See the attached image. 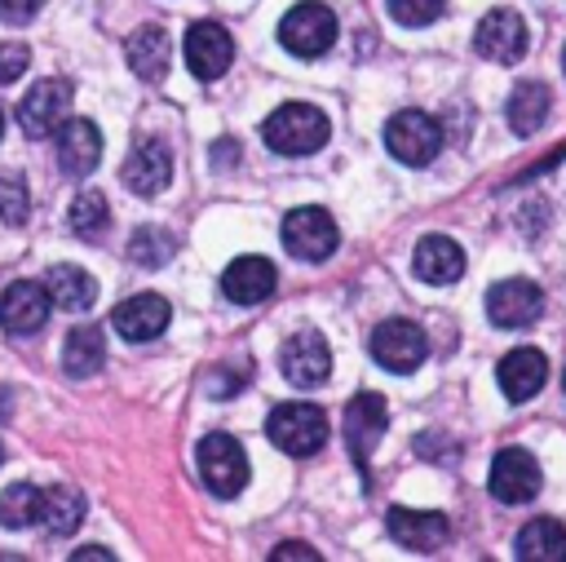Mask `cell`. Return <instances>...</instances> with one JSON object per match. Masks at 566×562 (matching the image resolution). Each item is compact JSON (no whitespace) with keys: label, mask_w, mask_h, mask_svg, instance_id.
<instances>
[{"label":"cell","mask_w":566,"mask_h":562,"mask_svg":"<svg viewBox=\"0 0 566 562\" xmlns=\"http://www.w3.org/2000/svg\"><path fill=\"white\" fill-rule=\"evenodd\" d=\"M385 425H389V407H385V398L371 394V389L358 394V398L345 407V443H349V456H354V465L363 469V478H367V460H371V451H376Z\"/></svg>","instance_id":"obj_12"},{"label":"cell","mask_w":566,"mask_h":562,"mask_svg":"<svg viewBox=\"0 0 566 562\" xmlns=\"http://www.w3.org/2000/svg\"><path fill=\"white\" fill-rule=\"evenodd\" d=\"M279 44L296 58H323L336 44V13L318 0H301L279 22Z\"/></svg>","instance_id":"obj_3"},{"label":"cell","mask_w":566,"mask_h":562,"mask_svg":"<svg viewBox=\"0 0 566 562\" xmlns=\"http://www.w3.org/2000/svg\"><path fill=\"white\" fill-rule=\"evenodd\" d=\"M40 504H44V491L31 487V482H13L0 491V527L18 531V527H31L40 522Z\"/></svg>","instance_id":"obj_30"},{"label":"cell","mask_w":566,"mask_h":562,"mask_svg":"<svg viewBox=\"0 0 566 562\" xmlns=\"http://www.w3.org/2000/svg\"><path fill=\"white\" fill-rule=\"evenodd\" d=\"M71 558H75V562H88V558H102V562H111L115 553H111V549H102V544H84V549H75Z\"/></svg>","instance_id":"obj_37"},{"label":"cell","mask_w":566,"mask_h":562,"mask_svg":"<svg viewBox=\"0 0 566 562\" xmlns=\"http://www.w3.org/2000/svg\"><path fill=\"white\" fill-rule=\"evenodd\" d=\"M327 133H332L327 115L318 106H310V102H283L261 124L265 146L279 150V155H314L327 142Z\"/></svg>","instance_id":"obj_1"},{"label":"cell","mask_w":566,"mask_h":562,"mask_svg":"<svg viewBox=\"0 0 566 562\" xmlns=\"http://www.w3.org/2000/svg\"><path fill=\"white\" fill-rule=\"evenodd\" d=\"M119 177H124V186H128L133 195H142V199L159 195V190L168 186V177H172V155H168V146H164L159 137L137 142V146L128 150Z\"/></svg>","instance_id":"obj_17"},{"label":"cell","mask_w":566,"mask_h":562,"mask_svg":"<svg viewBox=\"0 0 566 562\" xmlns=\"http://www.w3.org/2000/svg\"><path fill=\"white\" fill-rule=\"evenodd\" d=\"M27 66H31V49L27 44H0V84H13Z\"/></svg>","instance_id":"obj_34"},{"label":"cell","mask_w":566,"mask_h":562,"mask_svg":"<svg viewBox=\"0 0 566 562\" xmlns=\"http://www.w3.org/2000/svg\"><path fill=\"white\" fill-rule=\"evenodd\" d=\"M66 221H71V230H75L80 239H102L106 226H111V204H106V195H102V190H80V195L71 199Z\"/></svg>","instance_id":"obj_29"},{"label":"cell","mask_w":566,"mask_h":562,"mask_svg":"<svg viewBox=\"0 0 566 562\" xmlns=\"http://www.w3.org/2000/svg\"><path fill=\"white\" fill-rule=\"evenodd\" d=\"M44 288H49L53 305L66 310V314H84V310L97 301V283H93V274L80 270V266H49Z\"/></svg>","instance_id":"obj_24"},{"label":"cell","mask_w":566,"mask_h":562,"mask_svg":"<svg viewBox=\"0 0 566 562\" xmlns=\"http://www.w3.org/2000/svg\"><path fill=\"white\" fill-rule=\"evenodd\" d=\"M500 389H504V398L509 403H526V398H535L539 389H544V381H548V358L535 350V345H517V350H509L504 358H500Z\"/></svg>","instance_id":"obj_19"},{"label":"cell","mask_w":566,"mask_h":562,"mask_svg":"<svg viewBox=\"0 0 566 562\" xmlns=\"http://www.w3.org/2000/svg\"><path fill=\"white\" fill-rule=\"evenodd\" d=\"M486 487H491V496H495L500 504H526V500H535L539 487H544L539 460H535L526 447H504V451H495V460H491Z\"/></svg>","instance_id":"obj_9"},{"label":"cell","mask_w":566,"mask_h":562,"mask_svg":"<svg viewBox=\"0 0 566 562\" xmlns=\"http://www.w3.org/2000/svg\"><path fill=\"white\" fill-rule=\"evenodd\" d=\"M385 146L398 164L407 168H424L433 164V155L442 150V124L424 111H398L389 124H385Z\"/></svg>","instance_id":"obj_4"},{"label":"cell","mask_w":566,"mask_h":562,"mask_svg":"<svg viewBox=\"0 0 566 562\" xmlns=\"http://www.w3.org/2000/svg\"><path fill=\"white\" fill-rule=\"evenodd\" d=\"M562 389H566V372H562Z\"/></svg>","instance_id":"obj_40"},{"label":"cell","mask_w":566,"mask_h":562,"mask_svg":"<svg viewBox=\"0 0 566 562\" xmlns=\"http://www.w3.org/2000/svg\"><path fill=\"white\" fill-rule=\"evenodd\" d=\"M80 522H84V496L75 487H49L40 504V527L62 540V535H75Z\"/></svg>","instance_id":"obj_28"},{"label":"cell","mask_w":566,"mask_h":562,"mask_svg":"<svg viewBox=\"0 0 566 562\" xmlns=\"http://www.w3.org/2000/svg\"><path fill=\"white\" fill-rule=\"evenodd\" d=\"M274 283H279V270L265 257H239L221 274V292L234 305H261L274 292Z\"/></svg>","instance_id":"obj_21"},{"label":"cell","mask_w":566,"mask_h":562,"mask_svg":"<svg viewBox=\"0 0 566 562\" xmlns=\"http://www.w3.org/2000/svg\"><path fill=\"white\" fill-rule=\"evenodd\" d=\"M195 456H199V478H203V487L212 496L230 500V496L243 491V482H248V456H243V447L230 434L199 438V451Z\"/></svg>","instance_id":"obj_6"},{"label":"cell","mask_w":566,"mask_h":562,"mask_svg":"<svg viewBox=\"0 0 566 562\" xmlns=\"http://www.w3.org/2000/svg\"><path fill=\"white\" fill-rule=\"evenodd\" d=\"M31 212V199H27V181L9 168H0V221L9 226H22Z\"/></svg>","instance_id":"obj_32"},{"label":"cell","mask_w":566,"mask_h":562,"mask_svg":"<svg viewBox=\"0 0 566 562\" xmlns=\"http://www.w3.org/2000/svg\"><path fill=\"white\" fill-rule=\"evenodd\" d=\"M544 314V292L531 279H500L486 288V319L504 332H522Z\"/></svg>","instance_id":"obj_8"},{"label":"cell","mask_w":566,"mask_h":562,"mask_svg":"<svg viewBox=\"0 0 566 562\" xmlns=\"http://www.w3.org/2000/svg\"><path fill=\"white\" fill-rule=\"evenodd\" d=\"M71 97L75 89L66 80H35L18 106V124L27 137H49L62 128V119L71 115Z\"/></svg>","instance_id":"obj_11"},{"label":"cell","mask_w":566,"mask_h":562,"mask_svg":"<svg viewBox=\"0 0 566 562\" xmlns=\"http://www.w3.org/2000/svg\"><path fill=\"white\" fill-rule=\"evenodd\" d=\"M270 558H274V562H283V558H310V562H318V549H310V544H296V540H292V544H274V549H270Z\"/></svg>","instance_id":"obj_36"},{"label":"cell","mask_w":566,"mask_h":562,"mask_svg":"<svg viewBox=\"0 0 566 562\" xmlns=\"http://www.w3.org/2000/svg\"><path fill=\"white\" fill-rule=\"evenodd\" d=\"M0 137H4V111H0Z\"/></svg>","instance_id":"obj_39"},{"label":"cell","mask_w":566,"mask_h":562,"mask_svg":"<svg viewBox=\"0 0 566 562\" xmlns=\"http://www.w3.org/2000/svg\"><path fill=\"white\" fill-rule=\"evenodd\" d=\"M416 279L424 283H455L464 274V248L447 235H424L416 243V261H411Z\"/></svg>","instance_id":"obj_22"},{"label":"cell","mask_w":566,"mask_h":562,"mask_svg":"<svg viewBox=\"0 0 566 562\" xmlns=\"http://www.w3.org/2000/svg\"><path fill=\"white\" fill-rule=\"evenodd\" d=\"M279 372L296 385V389H314L332 376V345L323 341V332L301 327L279 345Z\"/></svg>","instance_id":"obj_7"},{"label":"cell","mask_w":566,"mask_h":562,"mask_svg":"<svg viewBox=\"0 0 566 562\" xmlns=\"http://www.w3.org/2000/svg\"><path fill=\"white\" fill-rule=\"evenodd\" d=\"M102 363H106V341H102V332H97V327H71L66 341H62V372L75 376V381H84V376L102 372Z\"/></svg>","instance_id":"obj_27"},{"label":"cell","mask_w":566,"mask_h":562,"mask_svg":"<svg viewBox=\"0 0 566 562\" xmlns=\"http://www.w3.org/2000/svg\"><path fill=\"white\" fill-rule=\"evenodd\" d=\"M49 305H53V296H49L44 283L18 279V283H9V288L0 292V323H4V332H13V336H31V332L44 327Z\"/></svg>","instance_id":"obj_16"},{"label":"cell","mask_w":566,"mask_h":562,"mask_svg":"<svg viewBox=\"0 0 566 562\" xmlns=\"http://www.w3.org/2000/svg\"><path fill=\"white\" fill-rule=\"evenodd\" d=\"M168 319H172V305L159 292H137L111 310V327L124 341H155L168 327Z\"/></svg>","instance_id":"obj_18"},{"label":"cell","mask_w":566,"mask_h":562,"mask_svg":"<svg viewBox=\"0 0 566 562\" xmlns=\"http://www.w3.org/2000/svg\"><path fill=\"white\" fill-rule=\"evenodd\" d=\"M513 549L522 562H566V527L557 518H531Z\"/></svg>","instance_id":"obj_25"},{"label":"cell","mask_w":566,"mask_h":562,"mask_svg":"<svg viewBox=\"0 0 566 562\" xmlns=\"http://www.w3.org/2000/svg\"><path fill=\"white\" fill-rule=\"evenodd\" d=\"M385 527L389 535L411 549V553H429V549H442L451 540V522L447 513H433V509H407V504H394L385 513Z\"/></svg>","instance_id":"obj_15"},{"label":"cell","mask_w":566,"mask_h":562,"mask_svg":"<svg viewBox=\"0 0 566 562\" xmlns=\"http://www.w3.org/2000/svg\"><path fill=\"white\" fill-rule=\"evenodd\" d=\"M40 0H0V22L4 27H27L35 18Z\"/></svg>","instance_id":"obj_35"},{"label":"cell","mask_w":566,"mask_h":562,"mask_svg":"<svg viewBox=\"0 0 566 562\" xmlns=\"http://www.w3.org/2000/svg\"><path fill=\"white\" fill-rule=\"evenodd\" d=\"M234 62V40L221 22H195L186 31V66L195 80H217Z\"/></svg>","instance_id":"obj_14"},{"label":"cell","mask_w":566,"mask_h":562,"mask_svg":"<svg viewBox=\"0 0 566 562\" xmlns=\"http://www.w3.org/2000/svg\"><path fill=\"white\" fill-rule=\"evenodd\" d=\"M442 9H447V0H389L394 22H402V27H429L442 18Z\"/></svg>","instance_id":"obj_33"},{"label":"cell","mask_w":566,"mask_h":562,"mask_svg":"<svg viewBox=\"0 0 566 562\" xmlns=\"http://www.w3.org/2000/svg\"><path fill=\"white\" fill-rule=\"evenodd\" d=\"M336 221L327 208L318 204H301L283 217V248L296 257V261H327L336 252Z\"/></svg>","instance_id":"obj_5"},{"label":"cell","mask_w":566,"mask_h":562,"mask_svg":"<svg viewBox=\"0 0 566 562\" xmlns=\"http://www.w3.org/2000/svg\"><path fill=\"white\" fill-rule=\"evenodd\" d=\"M212 150H217V155H212V159H217V164H234V159H239V155H234V150H239V146H234V142H230V137H221V142H217V146H212Z\"/></svg>","instance_id":"obj_38"},{"label":"cell","mask_w":566,"mask_h":562,"mask_svg":"<svg viewBox=\"0 0 566 562\" xmlns=\"http://www.w3.org/2000/svg\"><path fill=\"white\" fill-rule=\"evenodd\" d=\"M168 62H172V44H168V31L164 27H137L128 35V66L137 80H164L168 75Z\"/></svg>","instance_id":"obj_23"},{"label":"cell","mask_w":566,"mask_h":562,"mask_svg":"<svg viewBox=\"0 0 566 562\" xmlns=\"http://www.w3.org/2000/svg\"><path fill=\"white\" fill-rule=\"evenodd\" d=\"M0 460H4V447H0Z\"/></svg>","instance_id":"obj_41"},{"label":"cell","mask_w":566,"mask_h":562,"mask_svg":"<svg viewBox=\"0 0 566 562\" xmlns=\"http://www.w3.org/2000/svg\"><path fill=\"white\" fill-rule=\"evenodd\" d=\"M97 159H102V133H97V124L66 115L62 128H57V164H62V173L66 177H88L97 168Z\"/></svg>","instance_id":"obj_20"},{"label":"cell","mask_w":566,"mask_h":562,"mask_svg":"<svg viewBox=\"0 0 566 562\" xmlns=\"http://www.w3.org/2000/svg\"><path fill=\"white\" fill-rule=\"evenodd\" d=\"M473 44H478V53H482L486 62H500V66L522 62V53H526V22H522V13H513V9H491V13L478 22Z\"/></svg>","instance_id":"obj_13"},{"label":"cell","mask_w":566,"mask_h":562,"mask_svg":"<svg viewBox=\"0 0 566 562\" xmlns=\"http://www.w3.org/2000/svg\"><path fill=\"white\" fill-rule=\"evenodd\" d=\"M548 89L539 84V80H522L513 93H509V106H504V115H509V128L517 133V137H531V133H539L544 128V119H548Z\"/></svg>","instance_id":"obj_26"},{"label":"cell","mask_w":566,"mask_h":562,"mask_svg":"<svg viewBox=\"0 0 566 562\" xmlns=\"http://www.w3.org/2000/svg\"><path fill=\"white\" fill-rule=\"evenodd\" d=\"M265 434L287 456H314L327 443V416L314 403H279L265 416Z\"/></svg>","instance_id":"obj_2"},{"label":"cell","mask_w":566,"mask_h":562,"mask_svg":"<svg viewBox=\"0 0 566 562\" xmlns=\"http://www.w3.org/2000/svg\"><path fill=\"white\" fill-rule=\"evenodd\" d=\"M424 354H429V341H424V332H420L411 319H385V323L371 332V358H376L385 372L407 376V372H416V367L424 363Z\"/></svg>","instance_id":"obj_10"},{"label":"cell","mask_w":566,"mask_h":562,"mask_svg":"<svg viewBox=\"0 0 566 562\" xmlns=\"http://www.w3.org/2000/svg\"><path fill=\"white\" fill-rule=\"evenodd\" d=\"M172 252H177V239H172L168 230H159V226H142V230H133V239H128V257H133L137 266H146V270L164 266Z\"/></svg>","instance_id":"obj_31"},{"label":"cell","mask_w":566,"mask_h":562,"mask_svg":"<svg viewBox=\"0 0 566 562\" xmlns=\"http://www.w3.org/2000/svg\"><path fill=\"white\" fill-rule=\"evenodd\" d=\"M562 66H566V53H562Z\"/></svg>","instance_id":"obj_42"}]
</instances>
